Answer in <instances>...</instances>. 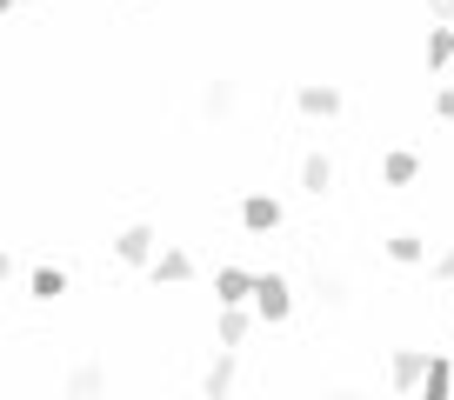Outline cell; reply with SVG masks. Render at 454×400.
I'll return each instance as SVG.
<instances>
[{
  "label": "cell",
  "mask_w": 454,
  "mask_h": 400,
  "mask_svg": "<svg viewBox=\"0 0 454 400\" xmlns=\"http://www.w3.org/2000/svg\"><path fill=\"white\" fill-rule=\"evenodd\" d=\"M254 320H268V327H281L287 307H294V287H287V273H254Z\"/></svg>",
  "instance_id": "1"
},
{
  "label": "cell",
  "mask_w": 454,
  "mask_h": 400,
  "mask_svg": "<svg viewBox=\"0 0 454 400\" xmlns=\"http://www.w3.org/2000/svg\"><path fill=\"white\" fill-rule=\"evenodd\" d=\"M281 220H287V214H281V200H274V194H247V200H241V227H247V234H274Z\"/></svg>",
  "instance_id": "2"
},
{
  "label": "cell",
  "mask_w": 454,
  "mask_h": 400,
  "mask_svg": "<svg viewBox=\"0 0 454 400\" xmlns=\"http://www.w3.org/2000/svg\"><path fill=\"white\" fill-rule=\"evenodd\" d=\"M114 254L128 260V267H147V260H154V227H147V220H134V227H121V241H114Z\"/></svg>",
  "instance_id": "3"
},
{
  "label": "cell",
  "mask_w": 454,
  "mask_h": 400,
  "mask_svg": "<svg viewBox=\"0 0 454 400\" xmlns=\"http://www.w3.org/2000/svg\"><path fill=\"white\" fill-rule=\"evenodd\" d=\"M294 107H301L308 120H334V114H340V87H321V81H308V87L294 94Z\"/></svg>",
  "instance_id": "4"
},
{
  "label": "cell",
  "mask_w": 454,
  "mask_h": 400,
  "mask_svg": "<svg viewBox=\"0 0 454 400\" xmlns=\"http://www.w3.org/2000/svg\"><path fill=\"white\" fill-rule=\"evenodd\" d=\"M421 373H427V354H421V347H401V354L387 360V381H395L401 394H414V387H421Z\"/></svg>",
  "instance_id": "5"
},
{
  "label": "cell",
  "mask_w": 454,
  "mask_h": 400,
  "mask_svg": "<svg viewBox=\"0 0 454 400\" xmlns=\"http://www.w3.org/2000/svg\"><path fill=\"white\" fill-rule=\"evenodd\" d=\"M187 273H194V260H187L181 247H168V254H154V260H147V281H154V287H181Z\"/></svg>",
  "instance_id": "6"
},
{
  "label": "cell",
  "mask_w": 454,
  "mask_h": 400,
  "mask_svg": "<svg viewBox=\"0 0 454 400\" xmlns=\"http://www.w3.org/2000/svg\"><path fill=\"white\" fill-rule=\"evenodd\" d=\"M100 387H107V367H100V360H81L60 394H67V400H100Z\"/></svg>",
  "instance_id": "7"
},
{
  "label": "cell",
  "mask_w": 454,
  "mask_h": 400,
  "mask_svg": "<svg viewBox=\"0 0 454 400\" xmlns=\"http://www.w3.org/2000/svg\"><path fill=\"white\" fill-rule=\"evenodd\" d=\"M214 294H221V307H247L254 273H247V267H221V273H214Z\"/></svg>",
  "instance_id": "8"
},
{
  "label": "cell",
  "mask_w": 454,
  "mask_h": 400,
  "mask_svg": "<svg viewBox=\"0 0 454 400\" xmlns=\"http://www.w3.org/2000/svg\"><path fill=\"white\" fill-rule=\"evenodd\" d=\"M454 394V367L448 354H427V373H421V400H448Z\"/></svg>",
  "instance_id": "9"
},
{
  "label": "cell",
  "mask_w": 454,
  "mask_h": 400,
  "mask_svg": "<svg viewBox=\"0 0 454 400\" xmlns=\"http://www.w3.org/2000/svg\"><path fill=\"white\" fill-rule=\"evenodd\" d=\"M247 327H254V314H247V307H221V354H234V347L247 341Z\"/></svg>",
  "instance_id": "10"
},
{
  "label": "cell",
  "mask_w": 454,
  "mask_h": 400,
  "mask_svg": "<svg viewBox=\"0 0 454 400\" xmlns=\"http://www.w3.org/2000/svg\"><path fill=\"white\" fill-rule=\"evenodd\" d=\"M200 394H207V400H227V394H234V354H221L207 373H200Z\"/></svg>",
  "instance_id": "11"
},
{
  "label": "cell",
  "mask_w": 454,
  "mask_h": 400,
  "mask_svg": "<svg viewBox=\"0 0 454 400\" xmlns=\"http://www.w3.org/2000/svg\"><path fill=\"white\" fill-rule=\"evenodd\" d=\"M421 60H427V73H441V67H448V60H454V27H427Z\"/></svg>",
  "instance_id": "12"
},
{
  "label": "cell",
  "mask_w": 454,
  "mask_h": 400,
  "mask_svg": "<svg viewBox=\"0 0 454 400\" xmlns=\"http://www.w3.org/2000/svg\"><path fill=\"white\" fill-rule=\"evenodd\" d=\"M301 187H308V194H327V187H334V160L308 154V160H301Z\"/></svg>",
  "instance_id": "13"
},
{
  "label": "cell",
  "mask_w": 454,
  "mask_h": 400,
  "mask_svg": "<svg viewBox=\"0 0 454 400\" xmlns=\"http://www.w3.org/2000/svg\"><path fill=\"white\" fill-rule=\"evenodd\" d=\"M414 173H421V160H414V154H408V147H395V154H387V160H381V181H387V187H408V181H414Z\"/></svg>",
  "instance_id": "14"
},
{
  "label": "cell",
  "mask_w": 454,
  "mask_h": 400,
  "mask_svg": "<svg viewBox=\"0 0 454 400\" xmlns=\"http://www.w3.org/2000/svg\"><path fill=\"white\" fill-rule=\"evenodd\" d=\"M200 114H207V120H227V114H234V81H214L207 100H200Z\"/></svg>",
  "instance_id": "15"
},
{
  "label": "cell",
  "mask_w": 454,
  "mask_h": 400,
  "mask_svg": "<svg viewBox=\"0 0 454 400\" xmlns=\"http://www.w3.org/2000/svg\"><path fill=\"white\" fill-rule=\"evenodd\" d=\"M34 300H60V294H67V273H60V267H34Z\"/></svg>",
  "instance_id": "16"
},
{
  "label": "cell",
  "mask_w": 454,
  "mask_h": 400,
  "mask_svg": "<svg viewBox=\"0 0 454 400\" xmlns=\"http://www.w3.org/2000/svg\"><path fill=\"white\" fill-rule=\"evenodd\" d=\"M314 294H321V307H348V281H340V273H321Z\"/></svg>",
  "instance_id": "17"
},
{
  "label": "cell",
  "mask_w": 454,
  "mask_h": 400,
  "mask_svg": "<svg viewBox=\"0 0 454 400\" xmlns=\"http://www.w3.org/2000/svg\"><path fill=\"white\" fill-rule=\"evenodd\" d=\"M387 254H395L401 267H414V260H421V234H395V241H387Z\"/></svg>",
  "instance_id": "18"
},
{
  "label": "cell",
  "mask_w": 454,
  "mask_h": 400,
  "mask_svg": "<svg viewBox=\"0 0 454 400\" xmlns=\"http://www.w3.org/2000/svg\"><path fill=\"white\" fill-rule=\"evenodd\" d=\"M434 114H441V120H454V87H441V94H434Z\"/></svg>",
  "instance_id": "19"
},
{
  "label": "cell",
  "mask_w": 454,
  "mask_h": 400,
  "mask_svg": "<svg viewBox=\"0 0 454 400\" xmlns=\"http://www.w3.org/2000/svg\"><path fill=\"white\" fill-rule=\"evenodd\" d=\"M434 281H454V247H448V254L434 260Z\"/></svg>",
  "instance_id": "20"
},
{
  "label": "cell",
  "mask_w": 454,
  "mask_h": 400,
  "mask_svg": "<svg viewBox=\"0 0 454 400\" xmlns=\"http://www.w3.org/2000/svg\"><path fill=\"white\" fill-rule=\"evenodd\" d=\"M7 273H14V254H7V247H0V287H7Z\"/></svg>",
  "instance_id": "21"
},
{
  "label": "cell",
  "mask_w": 454,
  "mask_h": 400,
  "mask_svg": "<svg viewBox=\"0 0 454 400\" xmlns=\"http://www.w3.org/2000/svg\"><path fill=\"white\" fill-rule=\"evenodd\" d=\"M427 7H434V20H448V14H454V0H427Z\"/></svg>",
  "instance_id": "22"
},
{
  "label": "cell",
  "mask_w": 454,
  "mask_h": 400,
  "mask_svg": "<svg viewBox=\"0 0 454 400\" xmlns=\"http://www.w3.org/2000/svg\"><path fill=\"white\" fill-rule=\"evenodd\" d=\"M327 400H361V394H355V387H334V394H327Z\"/></svg>",
  "instance_id": "23"
},
{
  "label": "cell",
  "mask_w": 454,
  "mask_h": 400,
  "mask_svg": "<svg viewBox=\"0 0 454 400\" xmlns=\"http://www.w3.org/2000/svg\"><path fill=\"white\" fill-rule=\"evenodd\" d=\"M7 7H14V0H0V14H7Z\"/></svg>",
  "instance_id": "24"
}]
</instances>
